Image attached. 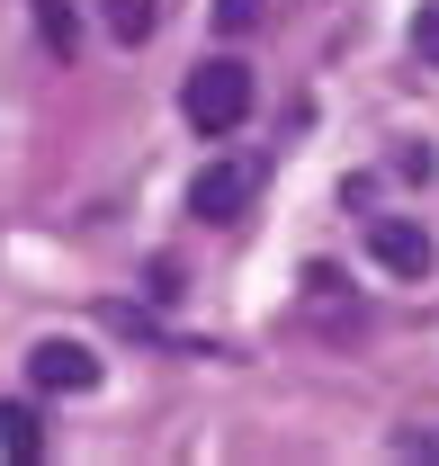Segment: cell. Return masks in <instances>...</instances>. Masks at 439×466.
I'll list each match as a JSON object with an SVG mask.
<instances>
[{"mask_svg":"<svg viewBox=\"0 0 439 466\" xmlns=\"http://www.w3.org/2000/svg\"><path fill=\"white\" fill-rule=\"evenodd\" d=\"M179 116H189V135H233L242 116H251V63H198L189 72V90H179Z\"/></svg>","mask_w":439,"mask_h":466,"instance_id":"6da1fadb","label":"cell"},{"mask_svg":"<svg viewBox=\"0 0 439 466\" xmlns=\"http://www.w3.org/2000/svg\"><path fill=\"white\" fill-rule=\"evenodd\" d=\"M251 198H260V162L251 153H224V162H207V171L189 179V216L198 225H233Z\"/></svg>","mask_w":439,"mask_h":466,"instance_id":"7a4b0ae2","label":"cell"},{"mask_svg":"<svg viewBox=\"0 0 439 466\" xmlns=\"http://www.w3.org/2000/svg\"><path fill=\"white\" fill-rule=\"evenodd\" d=\"M368 260H377L385 279H431V233L413 225V216H368Z\"/></svg>","mask_w":439,"mask_h":466,"instance_id":"3957f363","label":"cell"},{"mask_svg":"<svg viewBox=\"0 0 439 466\" xmlns=\"http://www.w3.org/2000/svg\"><path fill=\"white\" fill-rule=\"evenodd\" d=\"M27 386H36V395H90V386H99V350L36 341V350H27Z\"/></svg>","mask_w":439,"mask_h":466,"instance_id":"277c9868","label":"cell"},{"mask_svg":"<svg viewBox=\"0 0 439 466\" xmlns=\"http://www.w3.org/2000/svg\"><path fill=\"white\" fill-rule=\"evenodd\" d=\"M36 27H46V55L55 63H81V18H72V0H36Z\"/></svg>","mask_w":439,"mask_h":466,"instance_id":"5b68a950","label":"cell"},{"mask_svg":"<svg viewBox=\"0 0 439 466\" xmlns=\"http://www.w3.org/2000/svg\"><path fill=\"white\" fill-rule=\"evenodd\" d=\"M36 449H46L36 404H0V458H36Z\"/></svg>","mask_w":439,"mask_h":466,"instance_id":"8992f818","label":"cell"},{"mask_svg":"<svg viewBox=\"0 0 439 466\" xmlns=\"http://www.w3.org/2000/svg\"><path fill=\"white\" fill-rule=\"evenodd\" d=\"M108 27H117V46H144L162 27V0H108Z\"/></svg>","mask_w":439,"mask_h":466,"instance_id":"52a82bcc","label":"cell"},{"mask_svg":"<svg viewBox=\"0 0 439 466\" xmlns=\"http://www.w3.org/2000/svg\"><path fill=\"white\" fill-rule=\"evenodd\" d=\"M260 18H270V0H216V36H242Z\"/></svg>","mask_w":439,"mask_h":466,"instance_id":"ba28073f","label":"cell"},{"mask_svg":"<svg viewBox=\"0 0 439 466\" xmlns=\"http://www.w3.org/2000/svg\"><path fill=\"white\" fill-rule=\"evenodd\" d=\"M413 55H422V63H431V72H439V0H431V9H422V18H413Z\"/></svg>","mask_w":439,"mask_h":466,"instance_id":"9c48e42d","label":"cell"},{"mask_svg":"<svg viewBox=\"0 0 439 466\" xmlns=\"http://www.w3.org/2000/svg\"><path fill=\"white\" fill-rule=\"evenodd\" d=\"M144 296H162V305H170V296H179V269H170V260H153V269H144Z\"/></svg>","mask_w":439,"mask_h":466,"instance_id":"30bf717a","label":"cell"}]
</instances>
